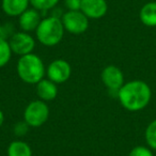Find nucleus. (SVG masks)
<instances>
[{
	"instance_id": "1",
	"label": "nucleus",
	"mask_w": 156,
	"mask_h": 156,
	"mask_svg": "<svg viewBox=\"0 0 156 156\" xmlns=\"http://www.w3.org/2000/svg\"><path fill=\"white\" fill-rule=\"evenodd\" d=\"M151 88L142 80H132L124 83L118 92L121 105L128 111H139L151 101Z\"/></svg>"
},
{
	"instance_id": "2",
	"label": "nucleus",
	"mask_w": 156,
	"mask_h": 156,
	"mask_svg": "<svg viewBox=\"0 0 156 156\" xmlns=\"http://www.w3.org/2000/svg\"><path fill=\"white\" fill-rule=\"evenodd\" d=\"M16 69L20 79L29 85H37L46 74V69L42 59L33 52L20 57Z\"/></svg>"
},
{
	"instance_id": "3",
	"label": "nucleus",
	"mask_w": 156,
	"mask_h": 156,
	"mask_svg": "<svg viewBox=\"0 0 156 156\" xmlns=\"http://www.w3.org/2000/svg\"><path fill=\"white\" fill-rule=\"evenodd\" d=\"M64 31L65 29L63 27L61 17L51 15L41 20L39 27L35 30V35L42 45L51 47L60 43Z\"/></svg>"
},
{
	"instance_id": "4",
	"label": "nucleus",
	"mask_w": 156,
	"mask_h": 156,
	"mask_svg": "<svg viewBox=\"0 0 156 156\" xmlns=\"http://www.w3.org/2000/svg\"><path fill=\"white\" fill-rule=\"evenodd\" d=\"M49 118V107L41 100L30 102L24 111V121L31 127H40Z\"/></svg>"
},
{
	"instance_id": "5",
	"label": "nucleus",
	"mask_w": 156,
	"mask_h": 156,
	"mask_svg": "<svg viewBox=\"0 0 156 156\" xmlns=\"http://www.w3.org/2000/svg\"><path fill=\"white\" fill-rule=\"evenodd\" d=\"M63 27L73 34H81L89 27V18L81 11H66L61 16Z\"/></svg>"
},
{
	"instance_id": "6",
	"label": "nucleus",
	"mask_w": 156,
	"mask_h": 156,
	"mask_svg": "<svg viewBox=\"0 0 156 156\" xmlns=\"http://www.w3.org/2000/svg\"><path fill=\"white\" fill-rule=\"evenodd\" d=\"M9 44L12 52L20 57L28 54H32L35 47V41L33 37L25 31L14 33L9 39Z\"/></svg>"
},
{
	"instance_id": "7",
	"label": "nucleus",
	"mask_w": 156,
	"mask_h": 156,
	"mask_svg": "<svg viewBox=\"0 0 156 156\" xmlns=\"http://www.w3.org/2000/svg\"><path fill=\"white\" fill-rule=\"evenodd\" d=\"M72 73L71 65L63 59H56L46 69L47 78L56 83H63L69 80Z\"/></svg>"
},
{
	"instance_id": "8",
	"label": "nucleus",
	"mask_w": 156,
	"mask_h": 156,
	"mask_svg": "<svg viewBox=\"0 0 156 156\" xmlns=\"http://www.w3.org/2000/svg\"><path fill=\"white\" fill-rule=\"evenodd\" d=\"M102 81L109 91L119 92L121 87L124 85V75L122 71L115 65H108L103 69L101 74Z\"/></svg>"
},
{
	"instance_id": "9",
	"label": "nucleus",
	"mask_w": 156,
	"mask_h": 156,
	"mask_svg": "<svg viewBox=\"0 0 156 156\" xmlns=\"http://www.w3.org/2000/svg\"><path fill=\"white\" fill-rule=\"evenodd\" d=\"M108 5L106 0H81L80 11L88 18L98 20L106 15Z\"/></svg>"
},
{
	"instance_id": "10",
	"label": "nucleus",
	"mask_w": 156,
	"mask_h": 156,
	"mask_svg": "<svg viewBox=\"0 0 156 156\" xmlns=\"http://www.w3.org/2000/svg\"><path fill=\"white\" fill-rule=\"evenodd\" d=\"M18 17H20L18 18V24H20L22 31H25V32H28V33L31 32V31L37 30L41 20H43V18H41L40 11H37L34 8L27 9Z\"/></svg>"
},
{
	"instance_id": "11",
	"label": "nucleus",
	"mask_w": 156,
	"mask_h": 156,
	"mask_svg": "<svg viewBox=\"0 0 156 156\" xmlns=\"http://www.w3.org/2000/svg\"><path fill=\"white\" fill-rule=\"evenodd\" d=\"M37 94L41 101L49 102L57 98L58 95V87L57 83L50 79L43 78L41 81L37 83Z\"/></svg>"
},
{
	"instance_id": "12",
	"label": "nucleus",
	"mask_w": 156,
	"mask_h": 156,
	"mask_svg": "<svg viewBox=\"0 0 156 156\" xmlns=\"http://www.w3.org/2000/svg\"><path fill=\"white\" fill-rule=\"evenodd\" d=\"M29 0H2L1 8L9 16H20L28 9Z\"/></svg>"
},
{
	"instance_id": "13",
	"label": "nucleus",
	"mask_w": 156,
	"mask_h": 156,
	"mask_svg": "<svg viewBox=\"0 0 156 156\" xmlns=\"http://www.w3.org/2000/svg\"><path fill=\"white\" fill-rule=\"evenodd\" d=\"M140 20L147 27H156V2L151 1L141 8L139 13Z\"/></svg>"
},
{
	"instance_id": "14",
	"label": "nucleus",
	"mask_w": 156,
	"mask_h": 156,
	"mask_svg": "<svg viewBox=\"0 0 156 156\" xmlns=\"http://www.w3.org/2000/svg\"><path fill=\"white\" fill-rule=\"evenodd\" d=\"M8 156H32L30 145L23 140L12 141L8 147Z\"/></svg>"
},
{
	"instance_id": "15",
	"label": "nucleus",
	"mask_w": 156,
	"mask_h": 156,
	"mask_svg": "<svg viewBox=\"0 0 156 156\" xmlns=\"http://www.w3.org/2000/svg\"><path fill=\"white\" fill-rule=\"evenodd\" d=\"M12 50L10 47L9 41L0 40V67H3L8 64L12 57Z\"/></svg>"
},
{
	"instance_id": "16",
	"label": "nucleus",
	"mask_w": 156,
	"mask_h": 156,
	"mask_svg": "<svg viewBox=\"0 0 156 156\" xmlns=\"http://www.w3.org/2000/svg\"><path fill=\"white\" fill-rule=\"evenodd\" d=\"M29 2L37 11H48L58 5L59 0H29Z\"/></svg>"
},
{
	"instance_id": "17",
	"label": "nucleus",
	"mask_w": 156,
	"mask_h": 156,
	"mask_svg": "<svg viewBox=\"0 0 156 156\" xmlns=\"http://www.w3.org/2000/svg\"><path fill=\"white\" fill-rule=\"evenodd\" d=\"M145 141L151 149L156 151V120L147 125L145 129Z\"/></svg>"
},
{
	"instance_id": "18",
	"label": "nucleus",
	"mask_w": 156,
	"mask_h": 156,
	"mask_svg": "<svg viewBox=\"0 0 156 156\" xmlns=\"http://www.w3.org/2000/svg\"><path fill=\"white\" fill-rule=\"evenodd\" d=\"M13 30V25L7 23L5 25H1L0 26V40H5V41H9V39L14 34Z\"/></svg>"
},
{
	"instance_id": "19",
	"label": "nucleus",
	"mask_w": 156,
	"mask_h": 156,
	"mask_svg": "<svg viewBox=\"0 0 156 156\" xmlns=\"http://www.w3.org/2000/svg\"><path fill=\"white\" fill-rule=\"evenodd\" d=\"M128 156H154L152 151L147 147L143 145H137L129 152Z\"/></svg>"
},
{
	"instance_id": "20",
	"label": "nucleus",
	"mask_w": 156,
	"mask_h": 156,
	"mask_svg": "<svg viewBox=\"0 0 156 156\" xmlns=\"http://www.w3.org/2000/svg\"><path fill=\"white\" fill-rule=\"evenodd\" d=\"M64 5L67 11H80L81 0H65Z\"/></svg>"
},
{
	"instance_id": "21",
	"label": "nucleus",
	"mask_w": 156,
	"mask_h": 156,
	"mask_svg": "<svg viewBox=\"0 0 156 156\" xmlns=\"http://www.w3.org/2000/svg\"><path fill=\"white\" fill-rule=\"evenodd\" d=\"M28 127H29V125L25 121L20 122V123H17L15 125V127H14V133H15L16 135H18V136H23V135H25L28 132Z\"/></svg>"
},
{
	"instance_id": "22",
	"label": "nucleus",
	"mask_w": 156,
	"mask_h": 156,
	"mask_svg": "<svg viewBox=\"0 0 156 156\" xmlns=\"http://www.w3.org/2000/svg\"><path fill=\"white\" fill-rule=\"evenodd\" d=\"M3 122H5V115H3L2 110L0 109V127H1V125L3 124Z\"/></svg>"
}]
</instances>
